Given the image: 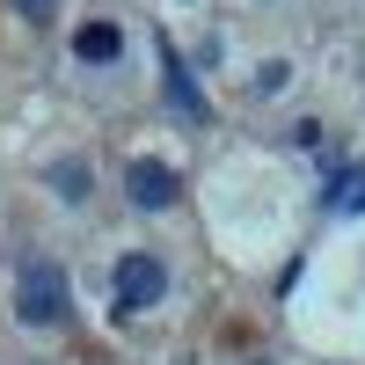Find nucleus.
<instances>
[{"label": "nucleus", "mask_w": 365, "mask_h": 365, "mask_svg": "<svg viewBox=\"0 0 365 365\" xmlns=\"http://www.w3.org/2000/svg\"><path fill=\"white\" fill-rule=\"evenodd\" d=\"M51 190L66 197V205H81L88 197V161H51Z\"/></svg>", "instance_id": "423d86ee"}, {"label": "nucleus", "mask_w": 365, "mask_h": 365, "mask_svg": "<svg viewBox=\"0 0 365 365\" xmlns=\"http://www.w3.org/2000/svg\"><path fill=\"white\" fill-rule=\"evenodd\" d=\"M51 8L58 0H15V15H29V22H51Z\"/></svg>", "instance_id": "6e6552de"}, {"label": "nucleus", "mask_w": 365, "mask_h": 365, "mask_svg": "<svg viewBox=\"0 0 365 365\" xmlns=\"http://www.w3.org/2000/svg\"><path fill=\"white\" fill-rule=\"evenodd\" d=\"M161 88H168V103H175L182 125H212V103L197 96V81H190V66L175 58V44H168V37H161Z\"/></svg>", "instance_id": "20e7f679"}, {"label": "nucleus", "mask_w": 365, "mask_h": 365, "mask_svg": "<svg viewBox=\"0 0 365 365\" xmlns=\"http://www.w3.org/2000/svg\"><path fill=\"white\" fill-rule=\"evenodd\" d=\"M15 314L29 329H58L73 314V292H66V270L58 263H22V285H15Z\"/></svg>", "instance_id": "f257e3e1"}, {"label": "nucleus", "mask_w": 365, "mask_h": 365, "mask_svg": "<svg viewBox=\"0 0 365 365\" xmlns=\"http://www.w3.org/2000/svg\"><path fill=\"white\" fill-rule=\"evenodd\" d=\"M161 292H168L161 256H146V249L117 256V314H146V307H161Z\"/></svg>", "instance_id": "f03ea898"}, {"label": "nucleus", "mask_w": 365, "mask_h": 365, "mask_svg": "<svg viewBox=\"0 0 365 365\" xmlns=\"http://www.w3.org/2000/svg\"><path fill=\"white\" fill-rule=\"evenodd\" d=\"M125 190H132L139 212H168V205L182 197V175H175L168 161H132V168H125Z\"/></svg>", "instance_id": "7ed1b4c3"}, {"label": "nucleus", "mask_w": 365, "mask_h": 365, "mask_svg": "<svg viewBox=\"0 0 365 365\" xmlns=\"http://www.w3.org/2000/svg\"><path fill=\"white\" fill-rule=\"evenodd\" d=\"M117 51H125V29H117V22H81L73 29V58H81V66H110Z\"/></svg>", "instance_id": "39448f33"}, {"label": "nucleus", "mask_w": 365, "mask_h": 365, "mask_svg": "<svg viewBox=\"0 0 365 365\" xmlns=\"http://www.w3.org/2000/svg\"><path fill=\"white\" fill-rule=\"evenodd\" d=\"M285 81H292V66H285V58H270V66L256 73V88H263V96H278V88H285Z\"/></svg>", "instance_id": "0eeeda50"}]
</instances>
